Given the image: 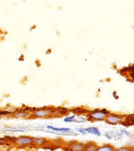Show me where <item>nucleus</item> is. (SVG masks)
<instances>
[{
    "mask_svg": "<svg viewBox=\"0 0 134 151\" xmlns=\"http://www.w3.org/2000/svg\"><path fill=\"white\" fill-rule=\"evenodd\" d=\"M115 151H131V150L129 148H127V147H124V148H120L116 150Z\"/></svg>",
    "mask_w": 134,
    "mask_h": 151,
    "instance_id": "nucleus-10",
    "label": "nucleus"
},
{
    "mask_svg": "<svg viewBox=\"0 0 134 151\" xmlns=\"http://www.w3.org/2000/svg\"><path fill=\"white\" fill-rule=\"evenodd\" d=\"M96 151H113V147L110 145H105V146L97 149Z\"/></svg>",
    "mask_w": 134,
    "mask_h": 151,
    "instance_id": "nucleus-7",
    "label": "nucleus"
},
{
    "mask_svg": "<svg viewBox=\"0 0 134 151\" xmlns=\"http://www.w3.org/2000/svg\"><path fill=\"white\" fill-rule=\"evenodd\" d=\"M47 128L51 129H53V130H55V131H69L70 130L69 129H67V128H55V127L49 126V125H47Z\"/></svg>",
    "mask_w": 134,
    "mask_h": 151,
    "instance_id": "nucleus-8",
    "label": "nucleus"
},
{
    "mask_svg": "<svg viewBox=\"0 0 134 151\" xmlns=\"http://www.w3.org/2000/svg\"><path fill=\"white\" fill-rule=\"evenodd\" d=\"M106 121L108 123H112V124H117L119 122H121V117L120 116H116V115H109L106 117Z\"/></svg>",
    "mask_w": 134,
    "mask_h": 151,
    "instance_id": "nucleus-2",
    "label": "nucleus"
},
{
    "mask_svg": "<svg viewBox=\"0 0 134 151\" xmlns=\"http://www.w3.org/2000/svg\"><path fill=\"white\" fill-rule=\"evenodd\" d=\"M70 148L72 151H83L85 149V145L80 143H73L71 145Z\"/></svg>",
    "mask_w": 134,
    "mask_h": 151,
    "instance_id": "nucleus-5",
    "label": "nucleus"
},
{
    "mask_svg": "<svg viewBox=\"0 0 134 151\" xmlns=\"http://www.w3.org/2000/svg\"><path fill=\"white\" fill-rule=\"evenodd\" d=\"M91 116L96 120H103V119H105L106 115H105V113H103V112L96 111V112H94V113H92V114H91Z\"/></svg>",
    "mask_w": 134,
    "mask_h": 151,
    "instance_id": "nucleus-4",
    "label": "nucleus"
},
{
    "mask_svg": "<svg viewBox=\"0 0 134 151\" xmlns=\"http://www.w3.org/2000/svg\"><path fill=\"white\" fill-rule=\"evenodd\" d=\"M50 114H51V112L47 109H39L35 112V116L37 117H44V116H49Z\"/></svg>",
    "mask_w": 134,
    "mask_h": 151,
    "instance_id": "nucleus-3",
    "label": "nucleus"
},
{
    "mask_svg": "<svg viewBox=\"0 0 134 151\" xmlns=\"http://www.w3.org/2000/svg\"><path fill=\"white\" fill-rule=\"evenodd\" d=\"M32 142V138L27 137H19V138L16 140V143H17L19 145H28V144H31Z\"/></svg>",
    "mask_w": 134,
    "mask_h": 151,
    "instance_id": "nucleus-1",
    "label": "nucleus"
},
{
    "mask_svg": "<svg viewBox=\"0 0 134 151\" xmlns=\"http://www.w3.org/2000/svg\"><path fill=\"white\" fill-rule=\"evenodd\" d=\"M90 147H93V148H94V150H91V151H96V150H97V149H96V146L95 145H91ZM93 148H92V149H93ZM91 149H92V148H91ZM87 151H90V150H89V147H88V146L87 147Z\"/></svg>",
    "mask_w": 134,
    "mask_h": 151,
    "instance_id": "nucleus-11",
    "label": "nucleus"
},
{
    "mask_svg": "<svg viewBox=\"0 0 134 151\" xmlns=\"http://www.w3.org/2000/svg\"><path fill=\"white\" fill-rule=\"evenodd\" d=\"M34 142L38 145H42V144H44L45 142V141L43 138H35V139H34Z\"/></svg>",
    "mask_w": 134,
    "mask_h": 151,
    "instance_id": "nucleus-9",
    "label": "nucleus"
},
{
    "mask_svg": "<svg viewBox=\"0 0 134 151\" xmlns=\"http://www.w3.org/2000/svg\"><path fill=\"white\" fill-rule=\"evenodd\" d=\"M73 117H74V116H71V117H68V118H66V119H64V122H72Z\"/></svg>",
    "mask_w": 134,
    "mask_h": 151,
    "instance_id": "nucleus-12",
    "label": "nucleus"
},
{
    "mask_svg": "<svg viewBox=\"0 0 134 151\" xmlns=\"http://www.w3.org/2000/svg\"><path fill=\"white\" fill-rule=\"evenodd\" d=\"M85 132H89V133H92L94 134H96V135H100V131L97 129L96 128H87L85 129Z\"/></svg>",
    "mask_w": 134,
    "mask_h": 151,
    "instance_id": "nucleus-6",
    "label": "nucleus"
}]
</instances>
